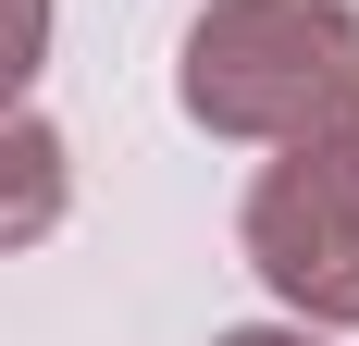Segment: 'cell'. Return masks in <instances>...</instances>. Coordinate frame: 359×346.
Here are the masks:
<instances>
[{
    "label": "cell",
    "instance_id": "cell-1",
    "mask_svg": "<svg viewBox=\"0 0 359 346\" xmlns=\"http://www.w3.org/2000/svg\"><path fill=\"white\" fill-rule=\"evenodd\" d=\"M359 25L334 0H223L198 50H186V111L198 124H297V111L347 99Z\"/></svg>",
    "mask_w": 359,
    "mask_h": 346
},
{
    "label": "cell",
    "instance_id": "cell-2",
    "mask_svg": "<svg viewBox=\"0 0 359 346\" xmlns=\"http://www.w3.org/2000/svg\"><path fill=\"white\" fill-rule=\"evenodd\" d=\"M248 235H260V272L285 284V297L359 310V111L334 124V137H310L273 186H260Z\"/></svg>",
    "mask_w": 359,
    "mask_h": 346
},
{
    "label": "cell",
    "instance_id": "cell-3",
    "mask_svg": "<svg viewBox=\"0 0 359 346\" xmlns=\"http://www.w3.org/2000/svg\"><path fill=\"white\" fill-rule=\"evenodd\" d=\"M50 210H62V137L50 124H0V247L37 235Z\"/></svg>",
    "mask_w": 359,
    "mask_h": 346
},
{
    "label": "cell",
    "instance_id": "cell-4",
    "mask_svg": "<svg viewBox=\"0 0 359 346\" xmlns=\"http://www.w3.org/2000/svg\"><path fill=\"white\" fill-rule=\"evenodd\" d=\"M37 37H50V0H0V99L37 74Z\"/></svg>",
    "mask_w": 359,
    "mask_h": 346
},
{
    "label": "cell",
    "instance_id": "cell-5",
    "mask_svg": "<svg viewBox=\"0 0 359 346\" xmlns=\"http://www.w3.org/2000/svg\"><path fill=\"white\" fill-rule=\"evenodd\" d=\"M236 346H297V334H236Z\"/></svg>",
    "mask_w": 359,
    "mask_h": 346
}]
</instances>
